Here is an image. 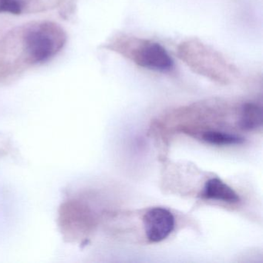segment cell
I'll use <instances>...</instances> for the list:
<instances>
[{"label": "cell", "mask_w": 263, "mask_h": 263, "mask_svg": "<svg viewBox=\"0 0 263 263\" xmlns=\"http://www.w3.org/2000/svg\"><path fill=\"white\" fill-rule=\"evenodd\" d=\"M136 44L125 50L135 64L144 68L163 73L172 70L173 60L161 44L145 41H138Z\"/></svg>", "instance_id": "1"}, {"label": "cell", "mask_w": 263, "mask_h": 263, "mask_svg": "<svg viewBox=\"0 0 263 263\" xmlns=\"http://www.w3.org/2000/svg\"><path fill=\"white\" fill-rule=\"evenodd\" d=\"M54 32L49 27H41L27 33L26 50L33 62H45L58 51L59 47Z\"/></svg>", "instance_id": "2"}, {"label": "cell", "mask_w": 263, "mask_h": 263, "mask_svg": "<svg viewBox=\"0 0 263 263\" xmlns=\"http://www.w3.org/2000/svg\"><path fill=\"white\" fill-rule=\"evenodd\" d=\"M144 232L152 242L165 239L175 228V218L172 212L162 208L149 210L143 218Z\"/></svg>", "instance_id": "3"}, {"label": "cell", "mask_w": 263, "mask_h": 263, "mask_svg": "<svg viewBox=\"0 0 263 263\" xmlns=\"http://www.w3.org/2000/svg\"><path fill=\"white\" fill-rule=\"evenodd\" d=\"M202 197L208 199L218 200L229 203H236L240 201L238 194L219 178H212L205 183Z\"/></svg>", "instance_id": "4"}, {"label": "cell", "mask_w": 263, "mask_h": 263, "mask_svg": "<svg viewBox=\"0 0 263 263\" xmlns=\"http://www.w3.org/2000/svg\"><path fill=\"white\" fill-rule=\"evenodd\" d=\"M263 121L262 109L253 104L247 103L241 107L239 127L242 130H252L261 127Z\"/></svg>", "instance_id": "5"}, {"label": "cell", "mask_w": 263, "mask_h": 263, "mask_svg": "<svg viewBox=\"0 0 263 263\" xmlns=\"http://www.w3.org/2000/svg\"><path fill=\"white\" fill-rule=\"evenodd\" d=\"M203 139L209 144L218 146L241 144L245 141L244 138L238 135L219 132H206L203 135Z\"/></svg>", "instance_id": "6"}, {"label": "cell", "mask_w": 263, "mask_h": 263, "mask_svg": "<svg viewBox=\"0 0 263 263\" xmlns=\"http://www.w3.org/2000/svg\"><path fill=\"white\" fill-rule=\"evenodd\" d=\"M24 6V0H0V13L21 14Z\"/></svg>", "instance_id": "7"}]
</instances>
